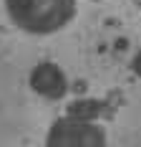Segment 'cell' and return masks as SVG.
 Returning a JSON list of instances; mask_svg holds the SVG:
<instances>
[{
    "label": "cell",
    "mask_w": 141,
    "mask_h": 147,
    "mask_svg": "<svg viewBox=\"0 0 141 147\" xmlns=\"http://www.w3.org/2000/svg\"><path fill=\"white\" fill-rule=\"evenodd\" d=\"M15 20L33 30L58 28L68 13L73 15V0H8Z\"/></svg>",
    "instance_id": "cell-1"
}]
</instances>
